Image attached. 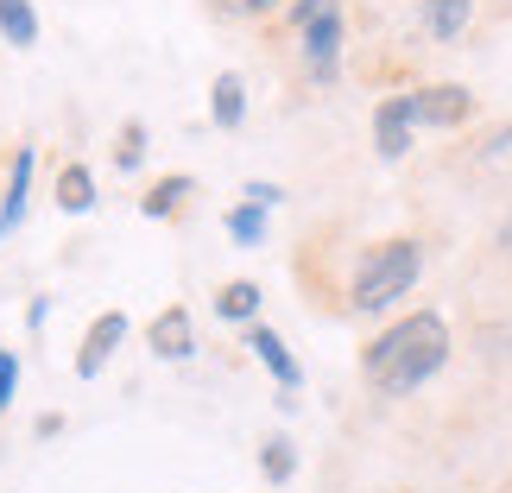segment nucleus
I'll use <instances>...</instances> for the list:
<instances>
[{"label":"nucleus","instance_id":"nucleus-18","mask_svg":"<svg viewBox=\"0 0 512 493\" xmlns=\"http://www.w3.org/2000/svg\"><path fill=\"white\" fill-rule=\"evenodd\" d=\"M140 159H146V127H140V121H127V127H121V146H114V165L133 171Z\"/></svg>","mask_w":512,"mask_h":493},{"label":"nucleus","instance_id":"nucleus-10","mask_svg":"<svg viewBox=\"0 0 512 493\" xmlns=\"http://www.w3.org/2000/svg\"><path fill=\"white\" fill-rule=\"evenodd\" d=\"M209 121L222 127V133H234V127L247 121V83H241L234 70L215 76V89H209Z\"/></svg>","mask_w":512,"mask_h":493},{"label":"nucleus","instance_id":"nucleus-14","mask_svg":"<svg viewBox=\"0 0 512 493\" xmlns=\"http://www.w3.org/2000/svg\"><path fill=\"white\" fill-rule=\"evenodd\" d=\"M215 317H228V323H253V317H260V285H253V279L222 285V291H215Z\"/></svg>","mask_w":512,"mask_h":493},{"label":"nucleus","instance_id":"nucleus-4","mask_svg":"<svg viewBox=\"0 0 512 493\" xmlns=\"http://www.w3.org/2000/svg\"><path fill=\"white\" fill-rule=\"evenodd\" d=\"M411 121L449 133V127L475 121V95H468L462 83H424V89H411Z\"/></svg>","mask_w":512,"mask_h":493},{"label":"nucleus","instance_id":"nucleus-16","mask_svg":"<svg viewBox=\"0 0 512 493\" xmlns=\"http://www.w3.org/2000/svg\"><path fill=\"white\" fill-rule=\"evenodd\" d=\"M260 475H266L272 487H285L291 475H298V449H291L285 437H266V443H260Z\"/></svg>","mask_w":512,"mask_h":493},{"label":"nucleus","instance_id":"nucleus-6","mask_svg":"<svg viewBox=\"0 0 512 493\" xmlns=\"http://www.w3.org/2000/svg\"><path fill=\"white\" fill-rule=\"evenodd\" d=\"M127 342V317L121 310H102V317L89 323V335H83V348H76V373H83V380H95V373L108 367V354Z\"/></svg>","mask_w":512,"mask_h":493},{"label":"nucleus","instance_id":"nucleus-5","mask_svg":"<svg viewBox=\"0 0 512 493\" xmlns=\"http://www.w3.org/2000/svg\"><path fill=\"white\" fill-rule=\"evenodd\" d=\"M411 127H418V121H411V89L405 95H386V102L373 108V152H380L386 165H399L405 152H411Z\"/></svg>","mask_w":512,"mask_h":493},{"label":"nucleus","instance_id":"nucleus-12","mask_svg":"<svg viewBox=\"0 0 512 493\" xmlns=\"http://www.w3.org/2000/svg\"><path fill=\"white\" fill-rule=\"evenodd\" d=\"M57 209H64V215H89L95 209V177H89V165H64V171H57Z\"/></svg>","mask_w":512,"mask_h":493},{"label":"nucleus","instance_id":"nucleus-21","mask_svg":"<svg viewBox=\"0 0 512 493\" xmlns=\"http://www.w3.org/2000/svg\"><path fill=\"white\" fill-rule=\"evenodd\" d=\"M241 196H247V203H260V209H279V203H285V190H279V184H247Z\"/></svg>","mask_w":512,"mask_h":493},{"label":"nucleus","instance_id":"nucleus-17","mask_svg":"<svg viewBox=\"0 0 512 493\" xmlns=\"http://www.w3.org/2000/svg\"><path fill=\"white\" fill-rule=\"evenodd\" d=\"M190 190H196L190 177H159V184L146 190V203H140V209H146V215H177V209H184V196H190Z\"/></svg>","mask_w":512,"mask_h":493},{"label":"nucleus","instance_id":"nucleus-1","mask_svg":"<svg viewBox=\"0 0 512 493\" xmlns=\"http://www.w3.org/2000/svg\"><path fill=\"white\" fill-rule=\"evenodd\" d=\"M443 367H449V317L443 310H405V317H392L361 354L367 386L386 392V399H405V392L430 386Z\"/></svg>","mask_w":512,"mask_h":493},{"label":"nucleus","instance_id":"nucleus-9","mask_svg":"<svg viewBox=\"0 0 512 493\" xmlns=\"http://www.w3.org/2000/svg\"><path fill=\"white\" fill-rule=\"evenodd\" d=\"M247 348H253V361H260V367H266V373H272V380H279L285 392H298V386H304L298 354H291V348H285L272 329H247Z\"/></svg>","mask_w":512,"mask_h":493},{"label":"nucleus","instance_id":"nucleus-7","mask_svg":"<svg viewBox=\"0 0 512 493\" xmlns=\"http://www.w3.org/2000/svg\"><path fill=\"white\" fill-rule=\"evenodd\" d=\"M146 348L159 354V361H190V354H196V329H190V310H184V304L159 310V317H152V329H146Z\"/></svg>","mask_w":512,"mask_h":493},{"label":"nucleus","instance_id":"nucleus-11","mask_svg":"<svg viewBox=\"0 0 512 493\" xmlns=\"http://www.w3.org/2000/svg\"><path fill=\"white\" fill-rule=\"evenodd\" d=\"M468 13H475V0H424V32L449 45V38L468 32Z\"/></svg>","mask_w":512,"mask_h":493},{"label":"nucleus","instance_id":"nucleus-20","mask_svg":"<svg viewBox=\"0 0 512 493\" xmlns=\"http://www.w3.org/2000/svg\"><path fill=\"white\" fill-rule=\"evenodd\" d=\"M222 13H241V19H260V13H272V7H285V0H215Z\"/></svg>","mask_w":512,"mask_h":493},{"label":"nucleus","instance_id":"nucleus-8","mask_svg":"<svg viewBox=\"0 0 512 493\" xmlns=\"http://www.w3.org/2000/svg\"><path fill=\"white\" fill-rule=\"evenodd\" d=\"M32 171H38V152L19 146L13 152V171H7V196H0V241L26 222V203H32Z\"/></svg>","mask_w":512,"mask_h":493},{"label":"nucleus","instance_id":"nucleus-15","mask_svg":"<svg viewBox=\"0 0 512 493\" xmlns=\"http://www.w3.org/2000/svg\"><path fill=\"white\" fill-rule=\"evenodd\" d=\"M266 215H272V209H260V203H247V196H241V203L228 209V241L260 247V241H266Z\"/></svg>","mask_w":512,"mask_h":493},{"label":"nucleus","instance_id":"nucleus-2","mask_svg":"<svg viewBox=\"0 0 512 493\" xmlns=\"http://www.w3.org/2000/svg\"><path fill=\"white\" fill-rule=\"evenodd\" d=\"M418 279H424V247L405 241V234H392V241L361 253L354 285H348V304L361 310V317H380V310H392L399 298H411V285H418Z\"/></svg>","mask_w":512,"mask_h":493},{"label":"nucleus","instance_id":"nucleus-13","mask_svg":"<svg viewBox=\"0 0 512 493\" xmlns=\"http://www.w3.org/2000/svg\"><path fill=\"white\" fill-rule=\"evenodd\" d=\"M0 38H7L13 51H32V45H38V13H32V0H0Z\"/></svg>","mask_w":512,"mask_h":493},{"label":"nucleus","instance_id":"nucleus-3","mask_svg":"<svg viewBox=\"0 0 512 493\" xmlns=\"http://www.w3.org/2000/svg\"><path fill=\"white\" fill-rule=\"evenodd\" d=\"M285 26L298 32L310 83H336V70H342V32H348L342 26V0H291Z\"/></svg>","mask_w":512,"mask_h":493},{"label":"nucleus","instance_id":"nucleus-19","mask_svg":"<svg viewBox=\"0 0 512 493\" xmlns=\"http://www.w3.org/2000/svg\"><path fill=\"white\" fill-rule=\"evenodd\" d=\"M13 392H19V354L0 348V411L13 405Z\"/></svg>","mask_w":512,"mask_h":493}]
</instances>
